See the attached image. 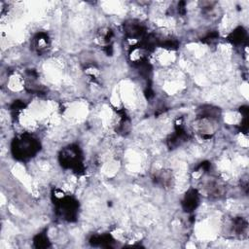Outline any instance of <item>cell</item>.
Listing matches in <instances>:
<instances>
[{
	"label": "cell",
	"instance_id": "1",
	"mask_svg": "<svg viewBox=\"0 0 249 249\" xmlns=\"http://www.w3.org/2000/svg\"><path fill=\"white\" fill-rule=\"evenodd\" d=\"M15 154L17 153L18 156L22 158L31 156L36 151V142L32 139L21 138L17 141L15 146Z\"/></svg>",
	"mask_w": 249,
	"mask_h": 249
}]
</instances>
